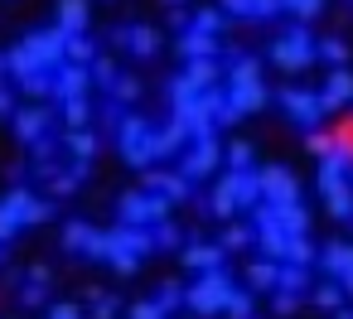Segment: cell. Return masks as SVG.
I'll return each instance as SVG.
<instances>
[{"mask_svg": "<svg viewBox=\"0 0 353 319\" xmlns=\"http://www.w3.org/2000/svg\"><path fill=\"white\" fill-rule=\"evenodd\" d=\"M155 251V227H136V223H117L107 232V266L117 276H136L141 256Z\"/></svg>", "mask_w": 353, "mask_h": 319, "instance_id": "cell-1", "label": "cell"}, {"mask_svg": "<svg viewBox=\"0 0 353 319\" xmlns=\"http://www.w3.org/2000/svg\"><path fill=\"white\" fill-rule=\"evenodd\" d=\"M117 145H121V160L131 165V169H150L155 160H160V150H155V126L145 121V116H121L117 121Z\"/></svg>", "mask_w": 353, "mask_h": 319, "instance_id": "cell-2", "label": "cell"}, {"mask_svg": "<svg viewBox=\"0 0 353 319\" xmlns=\"http://www.w3.org/2000/svg\"><path fill=\"white\" fill-rule=\"evenodd\" d=\"M232 295H237V285H232L228 266L199 271V280L189 285V309H194L199 319H213V314H228V300H232Z\"/></svg>", "mask_w": 353, "mask_h": 319, "instance_id": "cell-3", "label": "cell"}, {"mask_svg": "<svg viewBox=\"0 0 353 319\" xmlns=\"http://www.w3.org/2000/svg\"><path fill=\"white\" fill-rule=\"evenodd\" d=\"M314 59H319V44L305 34V25H295V30H285L281 39H271V63H276L281 73H305Z\"/></svg>", "mask_w": 353, "mask_h": 319, "instance_id": "cell-4", "label": "cell"}, {"mask_svg": "<svg viewBox=\"0 0 353 319\" xmlns=\"http://www.w3.org/2000/svg\"><path fill=\"white\" fill-rule=\"evenodd\" d=\"M170 208H174V203H170L165 194H145V189H131V194H121V203H117L121 223H136V227H155V223H165Z\"/></svg>", "mask_w": 353, "mask_h": 319, "instance_id": "cell-5", "label": "cell"}, {"mask_svg": "<svg viewBox=\"0 0 353 319\" xmlns=\"http://www.w3.org/2000/svg\"><path fill=\"white\" fill-rule=\"evenodd\" d=\"M281 107L290 112V121L295 126H305V131H314L319 121H324V92H310V88H281Z\"/></svg>", "mask_w": 353, "mask_h": 319, "instance_id": "cell-6", "label": "cell"}, {"mask_svg": "<svg viewBox=\"0 0 353 319\" xmlns=\"http://www.w3.org/2000/svg\"><path fill=\"white\" fill-rule=\"evenodd\" d=\"M261 203H300V179L285 169V165H261Z\"/></svg>", "mask_w": 353, "mask_h": 319, "instance_id": "cell-7", "label": "cell"}, {"mask_svg": "<svg viewBox=\"0 0 353 319\" xmlns=\"http://www.w3.org/2000/svg\"><path fill=\"white\" fill-rule=\"evenodd\" d=\"M218 160H223V150H218V136H213V141H194V145L179 155V174H189V179L199 184V179H208V174L218 169Z\"/></svg>", "mask_w": 353, "mask_h": 319, "instance_id": "cell-8", "label": "cell"}, {"mask_svg": "<svg viewBox=\"0 0 353 319\" xmlns=\"http://www.w3.org/2000/svg\"><path fill=\"white\" fill-rule=\"evenodd\" d=\"M30 189H10L6 198H0V242H10L20 227H30Z\"/></svg>", "mask_w": 353, "mask_h": 319, "instance_id": "cell-9", "label": "cell"}, {"mask_svg": "<svg viewBox=\"0 0 353 319\" xmlns=\"http://www.w3.org/2000/svg\"><path fill=\"white\" fill-rule=\"evenodd\" d=\"M97 83H92V68H83V63H63L59 73H54V97L59 102H73V97H88Z\"/></svg>", "mask_w": 353, "mask_h": 319, "instance_id": "cell-10", "label": "cell"}, {"mask_svg": "<svg viewBox=\"0 0 353 319\" xmlns=\"http://www.w3.org/2000/svg\"><path fill=\"white\" fill-rule=\"evenodd\" d=\"M145 189H150V194H165L170 203H184V198L194 194V179L179 174V169H145Z\"/></svg>", "mask_w": 353, "mask_h": 319, "instance_id": "cell-11", "label": "cell"}, {"mask_svg": "<svg viewBox=\"0 0 353 319\" xmlns=\"http://www.w3.org/2000/svg\"><path fill=\"white\" fill-rule=\"evenodd\" d=\"M319 266H324V276L329 280H353V242H329L324 251H319Z\"/></svg>", "mask_w": 353, "mask_h": 319, "instance_id": "cell-12", "label": "cell"}, {"mask_svg": "<svg viewBox=\"0 0 353 319\" xmlns=\"http://www.w3.org/2000/svg\"><path fill=\"white\" fill-rule=\"evenodd\" d=\"M223 256H228V247H218V242H189V247H179V261L189 271H218Z\"/></svg>", "mask_w": 353, "mask_h": 319, "instance_id": "cell-13", "label": "cell"}, {"mask_svg": "<svg viewBox=\"0 0 353 319\" xmlns=\"http://www.w3.org/2000/svg\"><path fill=\"white\" fill-rule=\"evenodd\" d=\"M223 92H228V102H232V107H237L242 116H247V112H261V107L271 102L266 83H228Z\"/></svg>", "mask_w": 353, "mask_h": 319, "instance_id": "cell-14", "label": "cell"}, {"mask_svg": "<svg viewBox=\"0 0 353 319\" xmlns=\"http://www.w3.org/2000/svg\"><path fill=\"white\" fill-rule=\"evenodd\" d=\"M179 59L194 63V59H218V34H203V30H184L179 34Z\"/></svg>", "mask_w": 353, "mask_h": 319, "instance_id": "cell-15", "label": "cell"}, {"mask_svg": "<svg viewBox=\"0 0 353 319\" xmlns=\"http://www.w3.org/2000/svg\"><path fill=\"white\" fill-rule=\"evenodd\" d=\"M184 141H189V126H184L179 116H170V121L155 131V150H160V160H174V155H184Z\"/></svg>", "mask_w": 353, "mask_h": 319, "instance_id": "cell-16", "label": "cell"}, {"mask_svg": "<svg viewBox=\"0 0 353 319\" xmlns=\"http://www.w3.org/2000/svg\"><path fill=\"white\" fill-rule=\"evenodd\" d=\"M44 131H49V112L44 107H20L15 112V136L20 141H44Z\"/></svg>", "mask_w": 353, "mask_h": 319, "instance_id": "cell-17", "label": "cell"}, {"mask_svg": "<svg viewBox=\"0 0 353 319\" xmlns=\"http://www.w3.org/2000/svg\"><path fill=\"white\" fill-rule=\"evenodd\" d=\"M247 290H281V261L261 256L247 266Z\"/></svg>", "mask_w": 353, "mask_h": 319, "instance_id": "cell-18", "label": "cell"}, {"mask_svg": "<svg viewBox=\"0 0 353 319\" xmlns=\"http://www.w3.org/2000/svg\"><path fill=\"white\" fill-rule=\"evenodd\" d=\"M343 102H353V73H348V68H334V73L324 78V107L334 112V107H343Z\"/></svg>", "mask_w": 353, "mask_h": 319, "instance_id": "cell-19", "label": "cell"}, {"mask_svg": "<svg viewBox=\"0 0 353 319\" xmlns=\"http://www.w3.org/2000/svg\"><path fill=\"white\" fill-rule=\"evenodd\" d=\"M88 20H92V6H88V0H59V30L83 34Z\"/></svg>", "mask_w": 353, "mask_h": 319, "instance_id": "cell-20", "label": "cell"}, {"mask_svg": "<svg viewBox=\"0 0 353 319\" xmlns=\"http://www.w3.org/2000/svg\"><path fill=\"white\" fill-rule=\"evenodd\" d=\"M97 237H102V232H97L92 223H68V227H63V251H78V256H88V251L97 247Z\"/></svg>", "mask_w": 353, "mask_h": 319, "instance_id": "cell-21", "label": "cell"}, {"mask_svg": "<svg viewBox=\"0 0 353 319\" xmlns=\"http://www.w3.org/2000/svg\"><path fill=\"white\" fill-rule=\"evenodd\" d=\"M121 39H126V49H131L136 59H150V54L160 49V30H150V25H136V30H121Z\"/></svg>", "mask_w": 353, "mask_h": 319, "instance_id": "cell-22", "label": "cell"}, {"mask_svg": "<svg viewBox=\"0 0 353 319\" xmlns=\"http://www.w3.org/2000/svg\"><path fill=\"white\" fill-rule=\"evenodd\" d=\"M184 73H189V83H199L203 92L218 88V78H228V73L218 68V59H194V63H184Z\"/></svg>", "mask_w": 353, "mask_h": 319, "instance_id": "cell-23", "label": "cell"}, {"mask_svg": "<svg viewBox=\"0 0 353 319\" xmlns=\"http://www.w3.org/2000/svg\"><path fill=\"white\" fill-rule=\"evenodd\" d=\"M276 208V203H271ZM276 223L290 232V237H305L310 232V213H305V203H285V208H276Z\"/></svg>", "mask_w": 353, "mask_h": 319, "instance_id": "cell-24", "label": "cell"}, {"mask_svg": "<svg viewBox=\"0 0 353 319\" xmlns=\"http://www.w3.org/2000/svg\"><path fill=\"white\" fill-rule=\"evenodd\" d=\"M203 97V88L199 83H189V73H179V78H170V107L174 112H184L189 102H199Z\"/></svg>", "mask_w": 353, "mask_h": 319, "instance_id": "cell-25", "label": "cell"}, {"mask_svg": "<svg viewBox=\"0 0 353 319\" xmlns=\"http://www.w3.org/2000/svg\"><path fill=\"white\" fill-rule=\"evenodd\" d=\"M63 145H68V155H73V160H92V155H97V136H92L88 126H83V131H68V136H63Z\"/></svg>", "mask_w": 353, "mask_h": 319, "instance_id": "cell-26", "label": "cell"}, {"mask_svg": "<svg viewBox=\"0 0 353 319\" xmlns=\"http://www.w3.org/2000/svg\"><path fill=\"white\" fill-rule=\"evenodd\" d=\"M208 213H213V218H232V213H237V194H232L228 179H218V189H213V198H208Z\"/></svg>", "mask_w": 353, "mask_h": 319, "instance_id": "cell-27", "label": "cell"}, {"mask_svg": "<svg viewBox=\"0 0 353 319\" xmlns=\"http://www.w3.org/2000/svg\"><path fill=\"white\" fill-rule=\"evenodd\" d=\"M228 83H261V59H232L223 88H228Z\"/></svg>", "mask_w": 353, "mask_h": 319, "instance_id": "cell-28", "label": "cell"}, {"mask_svg": "<svg viewBox=\"0 0 353 319\" xmlns=\"http://www.w3.org/2000/svg\"><path fill=\"white\" fill-rule=\"evenodd\" d=\"M305 285H310V266L281 261V290H290V295H305Z\"/></svg>", "mask_w": 353, "mask_h": 319, "instance_id": "cell-29", "label": "cell"}, {"mask_svg": "<svg viewBox=\"0 0 353 319\" xmlns=\"http://www.w3.org/2000/svg\"><path fill=\"white\" fill-rule=\"evenodd\" d=\"M343 295H348V290H343L339 280H319V285H314V305H319V309H343Z\"/></svg>", "mask_w": 353, "mask_h": 319, "instance_id": "cell-30", "label": "cell"}, {"mask_svg": "<svg viewBox=\"0 0 353 319\" xmlns=\"http://www.w3.org/2000/svg\"><path fill=\"white\" fill-rule=\"evenodd\" d=\"M228 20H232L228 10H199L189 30H203V34H223V30H228Z\"/></svg>", "mask_w": 353, "mask_h": 319, "instance_id": "cell-31", "label": "cell"}, {"mask_svg": "<svg viewBox=\"0 0 353 319\" xmlns=\"http://www.w3.org/2000/svg\"><path fill=\"white\" fill-rule=\"evenodd\" d=\"M155 300H160V305H165V309H170V314H174V309H184V305H189V290H184V285H179V280H165V285H160V295H155Z\"/></svg>", "mask_w": 353, "mask_h": 319, "instance_id": "cell-32", "label": "cell"}, {"mask_svg": "<svg viewBox=\"0 0 353 319\" xmlns=\"http://www.w3.org/2000/svg\"><path fill=\"white\" fill-rule=\"evenodd\" d=\"M68 63H97V49H92L88 34H73L68 39Z\"/></svg>", "mask_w": 353, "mask_h": 319, "instance_id": "cell-33", "label": "cell"}, {"mask_svg": "<svg viewBox=\"0 0 353 319\" xmlns=\"http://www.w3.org/2000/svg\"><path fill=\"white\" fill-rule=\"evenodd\" d=\"M305 150H310V155H319V160H329V155L339 150V136H324V131H310V136H305Z\"/></svg>", "mask_w": 353, "mask_h": 319, "instance_id": "cell-34", "label": "cell"}, {"mask_svg": "<svg viewBox=\"0 0 353 319\" xmlns=\"http://www.w3.org/2000/svg\"><path fill=\"white\" fill-rule=\"evenodd\" d=\"M285 15H295V20L305 25V20L324 15V0H285Z\"/></svg>", "mask_w": 353, "mask_h": 319, "instance_id": "cell-35", "label": "cell"}, {"mask_svg": "<svg viewBox=\"0 0 353 319\" xmlns=\"http://www.w3.org/2000/svg\"><path fill=\"white\" fill-rule=\"evenodd\" d=\"M319 59L334 63V68H343V63H348V44H343V39H319Z\"/></svg>", "mask_w": 353, "mask_h": 319, "instance_id": "cell-36", "label": "cell"}, {"mask_svg": "<svg viewBox=\"0 0 353 319\" xmlns=\"http://www.w3.org/2000/svg\"><path fill=\"white\" fill-rule=\"evenodd\" d=\"M63 121H68V131H83V126H88V97L63 102Z\"/></svg>", "mask_w": 353, "mask_h": 319, "instance_id": "cell-37", "label": "cell"}, {"mask_svg": "<svg viewBox=\"0 0 353 319\" xmlns=\"http://www.w3.org/2000/svg\"><path fill=\"white\" fill-rule=\"evenodd\" d=\"M252 237H256V227H247V223H232V227L223 232V247H228V251H242Z\"/></svg>", "mask_w": 353, "mask_h": 319, "instance_id": "cell-38", "label": "cell"}, {"mask_svg": "<svg viewBox=\"0 0 353 319\" xmlns=\"http://www.w3.org/2000/svg\"><path fill=\"white\" fill-rule=\"evenodd\" d=\"M285 261L310 266V261H319V251H314V242H310V237H290V256H285Z\"/></svg>", "mask_w": 353, "mask_h": 319, "instance_id": "cell-39", "label": "cell"}, {"mask_svg": "<svg viewBox=\"0 0 353 319\" xmlns=\"http://www.w3.org/2000/svg\"><path fill=\"white\" fill-rule=\"evenodd\" d=\"M92 83L112 92V88H117V63H112V59H97V63H92Z\"/></svg>", "mask_w": 353, "mask_h": 319, "instance_id": "cell-40", "label": "cell"}, {"mask_svg": "<svg viewBox=\"0 0 353 319\" xmlns=\"http://www.w3.org/2000/svg\"><path fill=\"white\" fill-rule=\"evenodd\" d=\"M228 169H252V145L247 141H232L228 145Z\"/></svg>", "mask_w": 353, "mask_h": 319, "instance_id": "cell-41", "label": "cell"}, {"mask_svg": "<svg viewBox=\"0 0 353 319\" xmlns=\"http://www.w3.org/2000/svg\"><path fill=\"white\" fill-rule=\"evenodd\" d=\"M131 319H170V309L160 300H136L131 305Z\"/></svg>", "mask_w": 353, "mask_h": 319, "instance_id": "cell-42", "label": "cell"}, {"mask_svg": "<svg viewBox=\"0 0 353 319\" xmlns=\"http://www.w3.org/2000/svg\"><path fill=\"white\" fill-rule=\"evenodd\" d=\"M155 247L179 251V247H184V242H179V227H174V223H155Z\"/></svg>", "mask_w": 353, "mask_h": 319, "instance_id": "cell-43", "label": "cell"}, {"mask_svg": "<svg viewBox=\"0 0 353 319\" xmlns=\"http://www.w3.org/2000/svg\"><path fill=\"white\" fill-rule=\"evenodd\" d=\"M228 319H252V290H237L228 300Z\"/></svg>", "mask_w": 353, "mask_h": 319, "instance_id": "cell-44", "label": "cell"}, {"mask_svg": "<svg viewBox=\"0 0 353 319\" xmlns=\"http://www.w3.org/2000/svg\"><path fill=\"white\" fill-rule=\"evenodd\" d=\"M117 314H121V300H117V295L92 300V319H117Z\"/></svg>", "mask_w": 353, "mask_h": 319, "instance_id": "cell-45", "label": "cell"}, {"mask_svg": "<svg viewBox=\"0 0 353 319\" xmlns=\"http://www.w3.org/2000/svg\"><path fill=\"white\" fill-rule=\"evenodd\" d=\"M112 97H117V102H136V97H141V83H136V78H117Z\"/></svg>", "mask_w": 353, "mask_h": 319, "instance_id": "cell-46", "label": "cell"}, {"mask_svg": "<svg viewBox=\"0 0 353 319\" xmlns=\"http://www.w3.org/2000/svg\"><path fill=\"white\" fill-rule=\"evenodd\" d=\"M30 97H44V92H54V73H39V78H30V83H20Z\"/></svg>", "mask_w": 353, "mask_h": 319, "instance_id": "cell-47", "label": "cell"}, {"mask_svg": "<svg viewBox=\"0 0 353 319\" xmlns=\"http://www.w3.org/2000/svg\"><path fill=\"white\" fill-rule=\"evenodd\" d=\"M271 305H276V314H295L300 295H290V290H271Z\"/></svg>", "mask_w": 353, "mask_h": 319, "instance_id": "cell-48", "label": "cell"}, {"mask_svg": "<svg viewBox=\"0 0 353 319\" xmlns=\"http://www.w3.org/2000/svg\"><path fill=\"white\" fill-rule=\"evenodd\" d=\"M20 295H25V305H44V300H49V290H44V280H30V285H25Z\"/></svg>", "mask_w": 353, "mask_h": 319, "instance_id": "cell-49", "label": "cell"}, {"mask_svg": "<svg viewBox=\"0 0 353 319\" xmlns=\"http://www.w3.org/2000/svg\"><path fill=\"white\" fill-rule=\"evenodd\" d=\"M49 319H83V309H78L73 300H59V305L49 309Z\"/></svg>", "mask_w": 353, "mask_h": 319, "instance_id": "cell-50", "label": "cell"}, {"mask_svg": "<svg viewBox=\"0 0 353 319\" xmlns=\"http://www.w3.org/2000/svg\"><path fill=\"white\" fill-rule=\"evenodd\" d=\"M218 6H223L228 15H242V20H252V0H218Z\"/></svg>", "mask_w": 353, "mask_h": 319, "instance_id": "cell-51", "label": "cell"}, {"mask_svg": "<svg viewBox=\"0 0 353 319\" xmlns=\"http://www.w3.org/2000/svg\"><path fill=\"white\" fill-rule=\"evenodd\" d=\"M15 112H20V107H15V97H10L6 88H0V116H15Z\"/></svg>", "mask_w": 353, "mask_h": 319, "instance_id": "cell-52", "label": "cell"}, {"mask_svg": "<svg viewBox=\"0 0 353 319\" xmlns=\"http://www.w3.org/2000/svg\"><path fill=\"white\" fill-rule=\"evenodd\" d=\"M6 73H10V59H6V54H0V88H6Z\"/></svg>", "mask_w": 353, "mask_h": 319, "instance_id": "cell-53", "label": "cell"}, {"mask_svg": "<svg viewBox=\"0 0 353 319\" xmlns=\"http://www.w3.org/2000/svg\"><path fill=\"white\" fill-rule=\"evenodd\" d=\"M334 319H353V309H339V314H334Z\"/></svg>", "mask_w": 353, "mask_h": 319, "instance_id": "cell-54", "label": "cell"}, {"mask_svg": "<svg viewBox=\"0 0 353 319\" xmlns=\"http://www.w3.org/2000/svg\"><path fill=\"white\" fill-rule=\"evenodd\" d=\"M343 290H348V295H353V280H343Z\"/></svg>", "mask_w": 353, "mask_h": 319, "instance_id": "cell-55", "label": "cell"}, {"mask_svg": "<svg viewBox=\"0 0 353 319\" xmlns=\"http://www.w3.org/2000/svg\"><path fill=\"white\" fill-rule=\"evenodd\" d=\"M170 6H184V0H170Z\"/></svg>", "mask_w": 353, "mask_h": 319, "instance_id": "cell-56", "label": "cell"}]
</instances>
